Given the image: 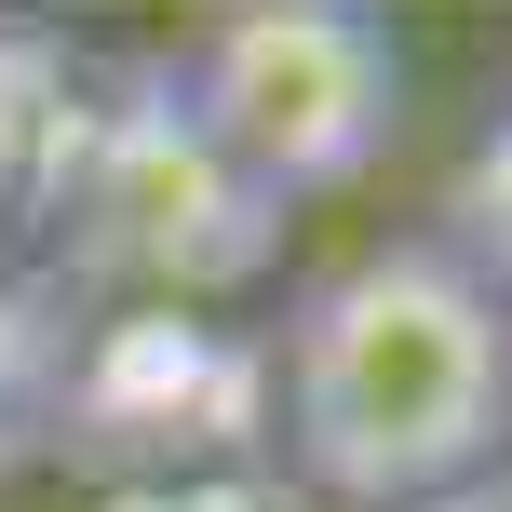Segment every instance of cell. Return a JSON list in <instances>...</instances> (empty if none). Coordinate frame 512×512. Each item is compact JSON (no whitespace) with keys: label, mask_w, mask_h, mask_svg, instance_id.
<instances>
[{"label":"cell","mask_w":512,"mask_h":512,"mask_svg":"<svg viewBox=\"0 0 512 512\" xmlns=\"http://www.w3.org/2000/svg\"><path fill=\"white\" fill-rule=\"evenodd\" d=\"M270 459L324 512H418L512 459V310L432 230L364 243L270 337Z\"/></svg>","instance_id":"1"},{"label":"cell","mask_w":512,"mask_h":512,"mask_svg":"<svg viewBox=\"0 0 512 512\" xmlns=\"http://www.w3.org/2000/svg\"><path fill=\"white\" fill-rule=\"evenodd\" d=\"M27 230H41L68 297H108V310H203L283 270V203L189 122L162 41L108 54L81 81V122L54 149Z\"/></svg>","instance_id":"2"},{"label":"cell","mask_w":512,"mask_h":512,"mask_svg":"<svg viewBox=\"0 0 512 512\" xmlns=\"http://www.w3.org/2000/svg\"><path fill=\"white\" fill-rule=\"evenodd\" d=\"M176 54V95L216 149L270 189L283 216L324 203V189H364L405 135V27L364 14V0H243V14H203Z\"/></svg>","instance_id":"3"},{"label":"cell","mask_w":512,"mask_h":512,"mask_svg":"<svg viewBox=\"0 0 512 512\" xmlns=\"http://www.w3.org/2000/svg\"><path fill=\"white\" fill-rule=\"evenodd\" d=\"M54 432L81 472L122 486H189L230 445H270V351L203 310H108L95 337H68L54 364Z\"/></svg>","instance_id":"4"},{"label":"cell","mask_w":512,"mask_h":512,"mask_svg":"<svg viewBox=\"0 0 512 512\" xmlns=\"http://www.w3.org/2000/svg\"><path fill=\"white\" fill-rule=\"evenodd\" d=\"M432 243H445V256H459V270L512 310V108L459 149V176H445V230H432Z\"/></svg>","instance_id":"5"},{"label":"cell","mask_w":512,"mask_h":512,"mask_svg":"<svg viewBox=\"0 0 512 512\" xmlns=\"http://www.w3.org/2000/svg\"><path fill=\"white\" fill-rule=\"evenodd\" d=\"M14 459H27V418H14V405H0V486H14Z\"/></svg>","instance_id":"6"},{"label":"cell","mask_w":512,"mask_h":512,"mask_svg":"<svg viewBox=\"0 0 512 512\" xmlns=\"http://www.w3.org/2000/svg\"><path fill=\"white\" fill-rule=\"evenodd\" d=\"M14 230H27V216H14V203H0V256H14ZM0 283H14V270H0Z\"/></svg>","instance_id":"7"}]
</instances>
